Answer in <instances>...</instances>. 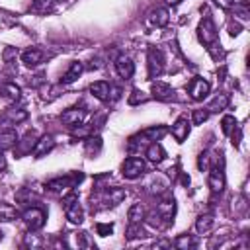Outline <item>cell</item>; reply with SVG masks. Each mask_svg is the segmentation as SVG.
I'll return each mask as SVG.
<instances>
[{"instance_id":"6da1fadb","label":"cell","mask_w":250,"mask_h":250,"mask_svg":"<svg viewBox=\"0 0 250 250\" xmlns=\"http://www.w3.org/2000/svg\"><path fill=\"white\" fill-rule=\"evenodd\" d=\"M197 39L209 49L213 51L215 47H221L219 45V35H217V27H215V21L209 14H205L197 25Z\"/></svg>"},{"instance_id":"7a4b0ae2","label":"cell","mask_w":250,"mask_h":250,"mask_svg":"<svg viewBox=\"0 0 250 250\" xmlns=\"http://www.w3.org/2000/svg\"><path fill=\"white\" fill-rule=\"evenodd\" d=\"M62 209H64V215L70 223L74 225H80L84 221V211L80 207V201H78V195L74 191H70L64 199H62Z\"/></svg>"},{"instance_id":"3957f363","label":"cell","mask_w":250,"mask_h":250,"mask_svg":"<svg viewBox=\"0 0 250 250\" xmlns=\"http://www.w3.org/2000/svg\"><path fill=\"white\" fill-rule=\"evenodd\" d=\"M164 62H166L164 61V53L160 49H156V47H150L148 53H146V66H148V78L150 80L162 74Z\"/></svg>"},{"instance_id":"277c9868","label":"cell","mask_w":250,"mask_h":250,"mask_svg":"<svg viewBox=\"0 0 250 250\" xmlns=\"http://www.w3.org/2000/svg\"><path fill=\"white\" fill-rule=\"evenodd\" d=\"M21 219H23V223H25V227H27L29 230H39V229L45 225L47 213H45V209H41V207H29V209H25V211L21 213Z\"/></svg>"},{"instance_id":"5b68a950","label":"cell","mask_w":250,"mask_h":250,"mask_svg":"<svg viewBox=\"0 0 250 250\" xmlns=\"http://www.w3.org/2000/svg\"><path fill=\"white\" fill-rule=\"evenodd\" d=\"M82 180V174H72V176H64V178H55L51 182H47V189L53 191V193H66L70 191L76 182Z\"/></svg>"},{"instance_id":"8992f818","label":"cell","mask_w":250,"mask_h":250,"mask_svg":"<svg viewBox=\"0 0 250 250\" xmlns=\"http://www.w3.org/2000/svg\"><path fill=\"white\" fill-rule=\"evenodd\" d=\"M143 172H145V160L139 156H129L121 164V176L127 180H137Z\"/></svg>"},{"instance_id":"52a82bcc","label":"cell","mask_w":250,"mask_h":250,"mask_svg":"<svg viewBox=\"0 0 250 250\" xmlns=\"http://www.w3.org/2000/svg\"><path fill=\"white\" fill-rule=\"evenodd\" d=\"M209 90H211V84H209L205 78H199V76L193 78V80L188 84V94H189V98L195 100V102H201L203 98H207Z\"/></svg>"},{"instance_id":"ba28073f","label":"cell","mask_w":250,"mask_h":250,"mask_svg":"<svg viewBox=\"0 0 250 250\" xmlns=\"http://www.w3.org/2000/svg\"><path fill=\"white\" fill-rule=\"evenodd\" d=\"M166 133L164 127H148L141 133H137L135 137H131V146H137V145H146L150 141H158L162 135Z\"/></svg>"},{"instance_id":"9c48e42d","label":"cell","mask_w":250,"mask_h":250,"mask_svg":"<svg viewBox=\"0 0 250 250\" xmlns=\"http://www.w3.org/2000/svg\"><path fill=\"white\" fill-rule=\"evenodd\" d=\"M86 115L88 111L84 107H68L61 113V121L64 125H70V127H76V125H82L86 121Z\"/></svg>"},{"instance_id":"30bf717a","label":"cell","mask_w":250,"mask_h":250,"mask_svg":"<svg viewBox=\"0 0 250 250\" xmlns=\"http://www.w3.org/2000/svg\"><path fill=\"white\" fill-rule=\"evenodd\" d=\"M113 66H115V72H117L121 78H125V80H129V78L135 74V64H133L131 57H127V55H119V57L115 59Z\"/></svg>"},{"instance_id":"8fae6325","label":"cell","mask_w":250,"mask_h":250,"mask_svg":"<svg viewBox=\"0 0 250 250\" xmlns=\"http://www.w3.org/2000/svg\"><path fill=\"white\" fill-rule=\"evenodd\" d=\"M150 92L160 102H172V100H176V90L170 84H166V82H152Z\"/></svg>"},{"instance_id":"7c38bea8","label":"cell","mask_w":250,"mask_h":250,"mask_svg":"<svg viewBox=\"0 0 250 250\" xmlns=\"http://www.w3.org/2000/svg\"><path fill=\"white\" fill-rule=\"evenodd\" d=\"M207 184H209V189L213 193H221L225 189V174L219 166H213L209 170V176H207Z\"/></svg>"},{"instance_id":"4fadbf2b","label":"cell","mask_w":250,"mask_h":250,"mask_svg":"<svg viewBox=\"0 0 250 250\" xmlns=\"http://www.w3.org/2000/svg\"><path fill=\"white\" fill-rule=\"evenodd\" d=\"M90 92H92V96L98 98L100 102H109V98H111V84L105 82V80L92 82V84H90Z\"/></svg>"},{"instance_id":"5bb4252c","label":"cell","mask_w":250,"mask_h":250,"mask_svg":"<svg viewBox=\"0 0 250 250\" xmlns=\"http://www.w3.org/2000/svg\"><path fill=\"white\" fill-rule=\"evenodd\" d=\"M188 135H189V121H188V117H178L176 121H174V125H172V137L178 141V143H184L186 139H188Z\"/></svg>"},{"instance_id":"9a60e30c","label":"cell","mask_w":250,"mask_h":250,"mask_svg":"<svg viewBox=\"0 0 250 250\" xmlns=\"http://www.w3.org/2000/svg\"><path fill=\"white\" fill-rule=\"evenodd\" d=\"M53 148H55L53 137H51V135H43V137L35 143V146H33V156H35V158H43V156L49 154Z\"/></svg>"},{"instance_id":"2e32d148","label":"cell","mask_w":250,"mask_h":250,"mask_svg":"<svg viewBox=\"0 0 250 250\" xmlns=\"http://www.w3.org/2000/svg\"><path fill=\"white\" fill-rule=\"evenodd\" d=\"M145 156H146L150 162L160 164V162L166 158V150H164V146H162L158 141H152V143H148V146H146V150H145Z\"/></svg>"},{"instance_id":"e0dca14e","label":"cell","mask_w":250,"mask_h":250,"mask_svg":"<svg viewBox=\"0 0 250 250\" xmlns=\"http://www.w3.org/2000/svg\"><path fill=\"white\" fill-rule=\"evenodd\" d=\"M156 211L160 213L162 219H166V221L170 223L172 217H174V213H176V201H174V197H172V195L162 197L160 203H158V207H156Z\"/></svg>"},{"instance_id":"ac0fdd59","label":"cell","mask_w":250,"mask_h":250,"mask_svg":"<svg viewBox=\"0 0 250 250\" xmlns=\"http://www.w3.org/2000/svg\"><path fill=\"white\" fill-rule=\"evenodd\" d=\"M104 203H105V207H115V205H119L121 201H123V197H125V191L121 189V188H107L105 191H104Z\"/></svg>"},{"instance_id":"d6986e66","label":"cell","mask_w":250,"mask_h":250,"mask_svg":"<svg viewBox=\"0 0 250 250\" xmlns=\"http://www.w3.org/2000/svg\"><path fill=\"white\" fill-rule=\"evenodd\" d=\"M43 61V51L41 49H35V47H29L21 53V62L25 66H37L39 62Z\"/></svg>"},{"instance_id":"ffe728a7","label":"cell","mask_w":250,"mask_h":250,"mask_svg":"<svg viewBox=\"0 0 250 250\" xmlns=\"http://www.w3.org/2000/svg\"><path fill=\"white\" fill-rule=\"evenodd\" d=\"M82 70H84V64H82V62H78V61L70 62L68 70L61 76V84H72L74 80H78V76L82 74Z\"/></svg>"},{"instance_id":"44dd1931","label":"cell","mask_w":250,"mask_h":250,"mask_svg":"<svg viewBox=\"0 0 250 250\" xmlns=\"http://www.w3.org/2000/svg\"><path fill=\"white\" fill-rule=\"evenodd\" d=\"M148 21H150V25H154V27H164V25L170 21V12H168L166 8H156L154 12H150Z\"/></svg>"},{"instance_id":"7402d4cb","label":"cell","mask_w":250,"mask_h":250,"mask_svg":"<svg viewBox=\"0 0 250 250\" xmlns=\"http://www.w3.org/2000/svg\"><path fill=\"white\" fill-rule=\"evenodd\" d=\"M146 188H148L150 193H158V195H162V193H166V189H168V182H166V178L154 174V176H150V180L146 182Z\"/></svg>"},{"instance_id":"603a6c76","label":"cell","mask_w":250,"mask_h":250,"mask_svg":"<svg viewBox=\"0 0 250 250\" xmlns=\"http://www.w3.org/2000/svg\"><path fill=\"white\" fill-rule=\"evenodd\" d=\"M213 225H215L213 213H203V215H199L197 221H195V230H197L199 234H207V232H211Z\"/></svg>"},{"instance_id":"cb8c5ba5","label":"cell","mask_w":250,"mask_h":250,"mask_svg":"<svg viewBox=\"0 0 250 250\" xmlns=\"http://www.w3.org/2000/svg\"><path fill=\"white\" fill-rule=\"evenodd\" d=\"M18 145V133L14 129H4L0 131V150H8V148H14Z\"/></svg>"},{"instance_id":"d4e9b609","label":"cell","mask_w":250,"mask_h":250,"mask_svg":"<svg viewBox=\"0 0 250 250\" xmlns=\"http://www.w3.org/2000/svg\"><path fill=\"white\" fill-rule=\"evenodd\" d=\"M25 119H27V111L25 109H8L4 113V117H2V123H8V127H12V125H18V123H21Z\"/></svg>"},{"instance_id":"484cf974","label":"cell","mask_w":250,"mask_h":250,"mask_svg":"<svg viewBox=\"0 0 250 250\" xmlns=\"http://www.w3.org/2000/svg\"><path fill=\"white\" fill-rule=\"evenodd\" d=\"M145 207L141 205V203H133L131 207H129V211H127V219H129V225H133V223H143L145 221Z\"/></svg>"},{"instance_id":"4316f807","label":"cell","mask_w":250,"mask_h":250,"mask_svg":"<svg viewBox=\"0 0 250 250\" xmlns=\"http://www.w3.org/2000/svg\"><path fill=\"white\" fill-rule=\"evenodd\" d=\"M229 102H230L229 94H219V96H215V98L209 102L207 111H209V113H211V111H221V109H225V107L229 105Z\"/></svg>"},{"instance_id":"83f0119b","label":"cell","mask_w":250,"mask_h":250,"mask_svg":"<svg viewBox=\"0 0 250 250\" xmlns=\"http://www.w3.org/2000/svg\"><path fill=\"white\" fill-rule=\"evenodd\" d=\"M70 238H72V244L78 246V248H92L94 246V242L90 240L88 232H72Z\"/></svg>"},{"instance_id":"f1b7e54d","label":"cell","mask_w":250,"mask_h":250,"mask_svg":"<svg viewBox=\"0 0 250 250\" xmlns=\"http://www.w3.org/2000/svg\"><path fill=\"white\" fill-rule=\"evenodd\" d=\"M176 248H182V250H186V248H193V246H197V240L191 236V234H180V236H176L174 238V242H172Z\"/></svg>"},{"instance_id":"f546056e","label":"cell","mask_w":250,"mask_h":250,"mask_svg":"<svg viewBox=\"0 0 250 250\" xmlns=\"http://www.w3.org/2000/svg\"><path fill=\"white\" fill-rule=\"evenodd\" d=\"M2 94H4V98L12 100V102H18V100L21 98V90H20V86H16V84H12V82H8V84L2 86Z\"/></svg>"},{"instance_id":"4dcf8cb0","label":"cell","mask_w":250,"mask_h":250,"mask_svg":"<svg viewBox=\"0 0 250 250\" xmlns=\"http://www.w3.org/2000/svg\"><path fill=\"white\" fill-rule=\"evenodd\" d=\"M14 219H18V209L14 205H8V203L0 205V221L2 223H10Z\"/></svg>"},{"instance_id":"1f68e13d","label":"cell","mask_w":250,"mask_h":250,"mask_svg":"<svg viewBox=\"0 0 250 250\" xmlns=\"http://www.w3.org/2000/svg\"><path fill=\"white\" fill-rule=\"evenodd\" d=\"M55 2H57V0H33L31 10L37 12V14H45V12H49V10L55 6Z\"/></svg>"},{"instance_id":"d6a6232c","label":"cell","mask_w":250,"mask_h":250,"mask_svg":"<svg viewBox=\"0 0 250 250\" xmlns=\"http://www.w3.org/2000/svg\"><path fill=\"white\" fill-rule=\"evenodd\" d=\"M23 244L29 246V248H39V246H43V240H41L39 234H35V230H29V232L23 236Z\"/></svg>"},{"instance_id":"836d02e7","label":"cell","mask_w":250,"mask_h":250,"mask_svg":"<svg viewBox=\"0 0 250 250\" xmlns=\"http://www.w3.org/2000/svg\"><path fill=\"white\" fill-rule=\"evenodd\" d=\"M234 14H236V18H240L242 21H246L248 20V0H240V2H234Z\"/></svg>"},{"instance_id":"e575fe53","label":"cell","mask_w":250,"mask_h":250,"mask_svg":"<svg viewBox=\"0 0 250 250\" xmlns=\"http://www.w3.org/2000/svg\"><path fill=\"white\" fill-rule=\"evenodd\" d=\"M234 127H236V119H234L232 115H225L223 121H221V129H223V133H225V135H232Z\"/></svg>"},{"instance_id":"d590c367","label":"cell","mask_w":250,"mask_h":250,"mask_svg":"<svg viewBox=\"0 0 250 250\" xmlns=\"http://www.w3.org/2000/svg\"><path fill=\"white\" fill-rule=\"evenodd\" d=\"M207 119H209V111L207 109H193V113H191L193 125H203Z\"/></svg>"},{"instance_id":"8d00e7d4","label":"cell","mask_w":250,"mask_h":250,"mask_svg":"<svg viewBox=\"0 0 250 250\" xmlns=\"http://www.w3.org/2000/svg\"><path fill=\"white\" fill-rule=\"evenodd\" d=\"M141 236H146V234H145V229L141 227V223L129 225V229H127V238H141Z\"/></svg>"},{"instance_id":"74e56055","label":"cell","mask_w":250,"mask_h":250,"mask_svg":"<svg viewBox=\"0 0 250 250\" xmlns=\"http://www.w3.org/2000/svg\"><path fill=\"white\" fill-rule=\"evenodd\" d=\"M100 148H102V141H100L98 137H96V139H94V137L86 139V152H88V154H96Z\"/></svg>"},{"instance_id":"f35d334b","label":"cell","mask_w":250,"mask_h":250,"mask_svg":"<svg viewBox=\"0 0 250 250\" xmlns=\"http://www.w3.org/2000/svg\"><path fill=\"white\" fill-rule=\"evenodd\" d=\"M35 143H37V141H35V133H27V135H25V139H23V143H21V146H23V148H21L20 152H21V154H25L27 150H31V148L35 146Z\"/></svg>"},{"instance_id":"ab89813d","label":"cell","mask_w":250,"mask_h":250,"mask_svg":"<svg viewBox=\"0 0 250 250\" xmlns=\"http://www.w3.org/2000/svg\"><path fill=\"white\" fill-rule=\"evenodd\" d=\"M96 230H98L100 236H109L113 232V225L111 223H98L96 225Z\"/></svg>"},{"instance_id":"60d3db41","label":"cell","mask_w":250,"mask_h":250,"mask_svg":"<svg viewBox=\"0 0 250 250\" xmlns=\"http://www.w3.org/2000/svg\"><path fill=\"white\" fill-rule=\"evenodd\" d=\"M148 98L143 94V92H139V90H133V94H131V98H129V104L131 105H137V104H141V102H146Z\"/></svg>"},{"instance_id":"b9f144b4","label":"cell","mask_w":250,"mask_h":250,"mask_svg":"<svg viewBox=\"0 0 250 250\" xmlns=\"http://www.w3.org/2000/svg\"><path fill=\"white\" fill-rule=\"evenodd\" d=\"M197 168H199V170H207V168H209V152H201V154H199Z\"/></svg>"},{"instance_id":"7bdbcfd3","label":"cell","mask_w":250,"mask_h":250,"mask_svg":"<svg viewBox=\"0 0 250 250\" xmlns=\"http://www.w3.org/2000/svg\"><path fill=\"white\" fill-rule=\"evenodd\" d=\"M215 4L219 8H223V10H230L234 6V0H215Z\"/></svg>"},{"instance_id":"ee69618b","label":"cell","mask_w":250,"mask_h":250,"mask_svg":"<svg viewBox=\"0 0 250 250\" xmlns=\"http://www.w3.org/2000/svg\"><path fill=\"white\" fill-rule=\"evenodd\" d=\"M152 246H154V248H168V246H172V242H170V240H158V242H154Z\"/></svg>"},{"instance_id":"f6af8a7d","label":"cell","mask_w":250,"mask_h":250,"mask_svg":"<svg viewBox=\"0 0 250 250\" xmlns=\"http://www.w3.org/2000/svg\"><path fill=\"white\" fill-rule=\"evenodd\" d=\"M6 168V158H4V154H2V150H0V172Z\"/></svg>"},{"instance_id":"bcb514c9","label":"cell","mask_w":250,"mask_h":250,"mask_svg":"<svg viewBox=\"0 0 250 250\" xmlns=\"http://www.w3.org/2000/svg\"><path fill=\"white\" fill-rule=\"evenodd\" d=\"M180 2H182V0H170V4H172V6H176V4H180Z\"/></svg>"},{"instance_id":"7dc6e473","label":"cell","mask_w":250,"mask_h":250,"mask_svg":"<svg viewBox=\"0 0 250 250\" xmlns=\"http://www.w3.org/2000/svg\"><path fill=\"white\" fill-rule=\"evenodd\" d=\"M0 238H2V232H0Z\"/></svg>"}]
</instances>
